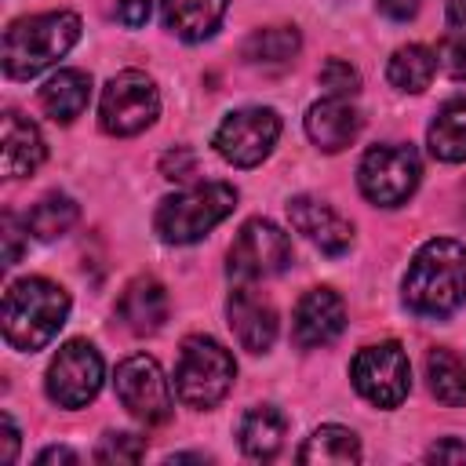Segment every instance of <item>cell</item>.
I'll return each instance as SVG.
<instances>
[{"mask_svg":"<svg viewBox=\"0 0 466 466\" xmlns=\"http://www.w3.org/2000/svg\"><path fill=\"white\" fill-rule=\"evenodd\" d=\"M404 302L419 317H451L466 302V244L451 237L426 240L404 273Z\"/></svg>","mask_w":466,"mask_h":466,"instance_id":"obj_1","label":"cell"},{"mask_svg":"<svg viewBox=\"0 0 466 466\" xmlns=\"http://www.w3.org/2000/svg\"><path fill=\"white\" fill-rule=\"evenodd\" d=\"M66 317H69V295L47 277H22L4 291V306H0L4 339L22 353L44 350L58 335Z\"/></svg>","mask_w":466,"mask_h":466,"instance_id":"obj_2","label":"cell"},{"mask_svg":"<svg viewBox=\"0 0 466 466\" xmlns=\"http://www.w3.org/2000/svg\"><path fill=\"white\" fill-rule=\"evenodd\" d=\"M80 40V18L73 11H47L11 22L4 33V73L11 80H29L55 66Z\"/></svg>","mask_w":466,"mask_h":466,"instance_id":"obj_3","label":"cell"},{"mask_svg":"<svg viewBox=\"0 0 466 466\" xmlns=\"http://www.w3.org/2000/svg\"><path fill=\"white\" fill-rule=\"evenodd\" d=\"M237 208V189L229 182H197L160 200L153 226L164 244H193L211 233Z\"/></svg>","mask_w":466,"mask_h":466,"instance_id":"obj_4","label":"cell"},{"mask_svg":"<svg viewBox=\"0 0 466 466\" xmlns=\"http://www.w3.org/2000/svg\"><path fill=\"white\" fill-rule=\"evenodd\" d=\"M233 379H237V364L222 342H215L211 335H193L182 342L175 364V393L182 404L208 411L229 393Z\"/></svg>","mask_w":466,"mask_h":466,"instance_id":"obj_5","label":"cell"},{"mask_svg":"<svg viewBox=\"0 0 466 466\" xmlns=\"http://www.w3.org/2000/svg\"><path fill=\"white\" fill-rule=\"evenodd\" d=\"M419 175H422V164H419V153L411 146H400V142H382V146H371L357 167V182H360V193L379 204V208H397L404 204L415 186H419Z\"/></svg>","mask_w":466,"mask_h":466,"instance_id":"obj_6","label":"cell"},{"mask_svg":"<svg viewBox=\"0 0 466 466\" xmlns=\"http://www.w3.org/2000/svg\"><path fill=\"white\" fill-rule=\"evenodd\" d=\"M157 113H160L157 84L138 69H124L102 87L98 124H102V131H109L116 138L146 131L157 120Z\"/></svg>","mask_w":466,"mask_h":466,"instance_id":"obj_7","label":"cell"},{"mask_svg":"<svg viewBox=\"0 0 466 466\" xmlns=\"http://www.w3.org/2000/svg\"><path fill=\"white\" fill-rule=\"evenodd\" d=\"M277 138H280V116L269 106H244L218 124L211 146L233 167H255L273 153Z\"/></svg>","mask_w":466,"mask_h":466,"instance_id":"obj_8","label":"cell"},{"mask_svg":"<svg viewBox=\"0 0 466 466\" xmlns=\"http://www.w3.org/2000/svg\"><path fill=\"white\" fill-rule=\"evenodd\" d=\"M350 379L357 386V393L375 404V408H397L408 397L411 386V368H408V353L400 342H375L364 346L353 364H350Z\"/></svg>","mask_w":466,"mask_h":466,"instance_id":"obj_9","label":"cell"},{"mask_svg":"<svg viewBox=\"0 0 466 466\" xmlns=\"http://www.w3.org/2000/svg\"><path fill=\"white\" fill-rule=\"evenodd\" d=\"M291 266V240L280 226H273L269 218H251L240 226V233L229 244V277L233 280H258V277H273L280 269Z\"/></svg>","mask_w":466,"mask_h":466,"instance_id":"obj_10","label":"cell"},{"mask_svg":"<svg viewBox=\"0 0 466 466\" xmlns=\"http://www.w3.org/2000/svg\"><path fill=\"white\" fill-rule=\"evenodd\" d=\"M113 386H116V397L120 404L146 426H160L171 419V386L160 371V364L146 353H135L127 360L116 364V375H113Z\"/></svg>","mask_w":466,"mask_h":466,"instance_id":"obj_11","label":"cell"},{"mask_svg":"<svg viewBox=\"0 0 466 466\" xmlns=\"http://www.w3.org/2000/svg\"><path fill=\"white\" fill-rule=\"evenodd\" d=\"M102 375L106 368H102L98 350L84 339H73L55 353L47 368V397L58 408H84L102 390Z\"/></svg>","mask_w":466,"mask_h":466,"instance_id":"obj_12","label":"cell"},{"mask_svg":"<svg viewBox=\"0 0 466 466\" xmlns=\"http://www.w3.org/2000/svg\"><path fill=\"white\" fill-rule=\"evenodd\" d=\"M346 328V302L331 291V288H309L291 317V335L302 350H317L328 346L342 335Z\"/></svg>","mask_w":466,"mask_h":466,"instance_id":"obj_13","label":"cell"},{"mask_svg":"<svg viewBox=\"0 0 466 466\" xmlns=\"http://www.w3.org/2000/svg\"><path fill=\"white\" fill-rule=\"evenodd\" d=\"M288 218L291 226L313 240L324 255H342L350 244H353V226L350 218H342L331 204L317 200V197H291L288 200Z\"/></svg>","mask_w":466,"mask_h":466,"instance_id":"obj_14","label":"cell"},{"mask_svg":"<svg viewBox=\"0 0 466 466\" xmlns=\"http://www.w3.org/2000/svg\"><path fill=\"white\" fill-rule=\"evenodd\" d=\"M226 317H229V328H233L237 342L248 353H266L273 346V339H277V309L255 288L240 284L237 291H229Z\"/></svg>","mask_w":466,"mask_h":466,"instance_id":"obj_15","label":"cell"},{"mask_svg":"<svg viewBox=\"0 0 466 466\" xmlns=\"http://www.w3.org/2000/svg\"><path fill=\"white\" fill-rule=\"evenodd\" d=\"M306 135H309V142L317 149L339 153L360 135V113H357V106L350 98H328L324 95L306 113Z\"/></svg>","mask_w":466,"mask_h":466,"instance_id":"obj_16","label":"cell"},{"mask_svg":"<svg viewBox=\"0 0 466 466\" xmlns=\"http://www.w3.org/2000/svg\"><path fill=\"white\" fill-rule=\"evenodd\" d=\"M47 157L44 135L33 120H25L22 113L7 109L4 113V127H0V167L7 178H22L33 175Z\"/></svg>","mask_w":466,"mask_h":466,"instance_id":"obj_17","label":"cell"},{"mask_svg":"<svg viewBox=\"0 0 466 466\" xmlns=\"http://www.w3.org/2000/svg\"><path fill=\"white\" fill-rule=\"evenodd\" d=\"M116 317L124 320L127 331L153 335L167 320V291H164V284L153 280V277H135L124 288L120 302H116Z\"/></svg>","mask_w":466,"mask_h":466,"instance_id":"obj_18","label":"cell"},{"mask_svg":"<svg viewBox=\"0 0 466 466\" xmlns=\"http://www.w3.org/2000/svg\"><path fill=\"white\" fill-rule=\"evenodd\" d=\"M164 11V25L178 36V40H208L222 15H226V0H160Z\"/></svg>","mask_w":466,"mask_h":466,"instance_id":"obj_19","label":"cell"},{"mask_svg":"<svg viewBox=\"0 0 466 466\" xmlns=\"http://www.w3.org/2000/svg\"><path fill=\"white\" fill-rule=\"evenodd\" d=\"M91 98V76L80 69H58L44 87H40V109L58 120V124H73Z\"/></svg>","mask_w":466,"mask_h":466,"instance_id":"obj_20","label":"cell"},{"mask_svg":"<svg viewBox=\"0 0 466 466\" xmlns=\"http://www.w3.org/2000/svg\"><path fill=\"white\" fill-rule=\"evenodd\" d=\"M284 430H288L284 415L273 404H258V408L244 411L237 437H240V448L248 459H273L284 444Z\"/></svg>","mask_w":466,"mask_h":466,"instance_id":"obj_21","label":"cell"},{"mask_svg":"<svg viewBox=\"0 0 466 466\" xmlns=\"http://www.w3.org/2000/svg\"><path fill=\"white\" fill-rule=\"evenodd\" d=\"M360 459V441L346 426H317L299 448V462L309 466H350Z\"/></svg>","mask_w":466,"mask_h":466,"instance_id":"obj_22","label":"cell"},{"mask_svg":"<svg viewBox=\"0 0 466 466\" xmlns=\"http://www.w3.org/2000/svg\"><path fill=\"white\" fill-rule=\"evenodd\" d=\"M430 153L444 164L466 160V98H451L437 109L430 131H426Z\"/></svg>","mask_w":466,"mask_h":466,"instance_id":"obj_23","label":"cell"},{"mask_svg":"<svg viewBox=\"0 0 466 466\" xmlns=\"http://www.w3.org/2000/svg\"><path fill=\"white\" fill-rule=\"evenodd\" d=\"M302 47V36L295 25H266V29H255L240 55L248 66H288Z\"/></svg>","mask_w":466,"mask_h":466,"instance_id":"obj_24","label":"cell"},{"mask_svg":"<svg viewBox=\"0 0 466 466\" xmlns=\"http://www.w3.org/2000/svg\"><path fill=\"white\" fill-rule=\"evenodd\" d=\"M433 73H437V55L430 47H422V44L397 47L390 66H386V80L397 91H426Z\"/></svg>","mask_w":466,"mask_h":466,"instance_id":"obj_25","label":"cell"},{"mask_svg":"<svg viewBox=\"0 0 466 466\" xmlns=\"http://www.w3.org/2000/svg\"><path fill=\"white\" fill-rule=\"evenodd\" d=\"M80 218V208L73 197L66 193H47L33 204V211L25 215V233H33L36 240H55L62 233H69Z\"/></svg>","mask_w":466,"mask_h":466,"instance_id":"obj_26","label":"cell"},{"mask_svg":"<svg viewBox=\"0 0 466 466\" xmlns=\"http://www.w3.org/2000/svg\"><path fill=\"white\" fill-rule=\"evenodd\" d=\"M426 379H430V390H433V397L441 404H448V408H462L466 404V364L451 350H444V346L430 350Z\"/></svg>","mask_w":466,"mask_h":466,"instance_id":"obj_27","label":"cell"},{"mask_svg":"<svg viewBox=\"0 0 466 466\" xmlns=\"http://www.w3.org/2000/svg\"><path fill=\"white\" fill-rule=\"evenodd\" d=\"M317 80H320V87H324L328 98H353L360 91V73L350 62H342V58H328L320 66V76Z\"/></svg>","mask_w":466,"mask_h":466,"instance_id":"obj_28","label":"cell"},{"mask_svg":"<svg viewBox=\"0 0 466 466\" xmlns=\"http://www.w3.org/2000/svg\"><path fill=\"white\" fill-rule=\"evenodd\" d=\"M146 455V437L138 433H106L95 448V459L98 462H138Z\"/></svg>","mask_w":466,"mask_h":466,"instance_id":"obj_29","label":"cell"},{"mask_svg":"<svg viewBox=\"0 0 466 466\" xmlns=\"http://www.w3.org/2000/svg\"><path fill=\"white\" fill-rule=\"evenodd\" d=\"M437 69L451 80H466V33H448L437 47Z\"/></svg>","mask_w":466,"mask_h":466,"instance_id":"obj_30","label":"cell"},{"mask_svg":"<svg viewBox=\"0 0 466 466\" xmlns=\"http://www.w3.org/2000/svg\"><path fill=\"white\" fill-rule=\"evenodd\" d=\"M197 171V160H193V153L186 149V146H175L171 153H164V160H160V175L164 178H189Z\"/></svg>","mask_w":466,"mask_h":466,"instance_id":"obj_31","label":"cell"},{"mask_svg":"<svg viewBox=\"0 0 466 466\" xmlns=\"http://www.w3.org/2000/svg\"><path fill=\"white\" fill-rule=\"evenodd\" d=\"M116 22L138 29L149 22V0H116Z\"/></svg>","mask_w":466,"mask_h":466,"instance_id":"obj_32","label":"cell"},{"mask_svg":"<svg viewBox=\"0 0 466 466\" xmlns=\"http://www.w3.org/2000/svg\"><path fill=\"white\" fill-rule=\"evenodd\" d=\"M426 462H466V441L444 437L426 451Z\"/></svg>","mask_w":466,"mask_h":466,"instance_id":"obj_33","label":"cell"},{"mask_svg":"<svg viewBox=\"0 0 466 466\" xmlns=\"http://www.w3.org/2000/svg\"><path fill=\"white\" fill-rule=\"evenodd\" d=\"M18 430H15V422H11V415H0V462L4 466H11L15 459H18Z\"/></svg>","mask_w":466,"mask_h":466,"instance_id":"obj_34","label":"cell"},{"mask_svg":"<svg viewBox=\"0 0 466 466\" xmlns=\"http://www.w3.org/2000/svg\"><path fill=\"white\" fill-rule=\"evenodd\" d=\"M22 255V229L15 215H4V266H15Z\"/></svg>","mask_w":466,"mask_h":466,"instance_id":"obj_35","label":"cell"},{"mask_svg":"<svg viewBox=\"0 0 466 466\" xmlns=\"http://www.w3.org/2000/svg\"><path fill=\"white\" fill-rule=\"evenodd\" d=\"M375 4H379V11H382L386 18H393V22H408V18H415V11H419L422 0H375Z\"/></svg>","mask_w":466,"mask_h":466,"instance_id":"obj_36","label":"cell"},{"mask_svg":"<svg viewBox=\"0 0 466 466\" xmlns=\"http://www.w3.org/2000/svg\"><path fill=\"white\" fill-rule=\"evenodd\" d=\"M36 462H40V466H47V462H69V466H76V462H80V455H76V451H69V448H47V451H40V455H36Z\"/></svg>","mask_w":466,"mask_h":466,"instance_id":"obj_37","label":"cell"},{"mask_svg":"<svg viewBox=\"0 0 466 466\" xmlns=\"http://www.w3.org/2000/svg\"><path fill=\"white\" fill-rule=\"evenodd\" d=\"M448 25L455 33H466V0H448Z\"/></svg>","mask_w":466,"mask_h":466,"instance_id":"obj_38","label":"cell"}]
</instances>
